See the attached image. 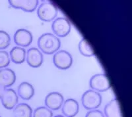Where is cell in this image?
<instances>
[{"label":"cell","mask_w":132,"mask_h":117,"mask_svg":"<svg viewBox=\"0 0 132 117\" xmlns=\"http://www.w3.org/2000/svg\"><path fill=\"white\" fill-rule=\"evenodd\" d=\"M63 102L64 98L63 95L56 92L48 93L45 99L46 106L51 111H57L62 108Z\"/></svg>","instance_id":"cell-7"},{"label":"cell","mask_w":132,"mask_h":117,"mask_svg":"<svg viewBox=\"0 0 132 117\" xmlns=\"http://www.w3.org/2000/svg\"><path fill=\"white\" fill-rule=\"evenodd\" d=\"M1 100L3 107L7 109L11 110L15 108L16 104L18 103L19 97L15 90L7 89L5 90L2 95Z\"/></svg>","instance_id":"cell-10"},{"label":"cell","mask_w":132,"mask_h":117,"mask_svg":"<svg viewBox=\"0 0 132 117\" xmlns=\"http://www.w3.org/2000/svg\"><path fill=\"white\" fill-rule=\"evenodd\" d=\"M10 58L15 64H21L26 60V50L21 47H14L10 51Z\"/></svg>","instance_id":"cell-16"},{"label":"cell","mask_w":132,"mask_h":117,"mask_svg":"<svg viewBox=\"0 0 132 117\" xmlns=\"http://www.w3.org/2000/svg\"><path fill=\"white\" fill-rule=\"evenodd\" d=\"M0 117H1V116H0Z\"/></svg>","instance_id":"cell-25"},{"label":"cell","mask_w":132,"mask_h":117,"mask_svg":"<svg viewBox=\"0 0 132 117\" xmlns=\"http://www.w3.org/2000/svg\"><path fill=\"white\" fill-rule=\"evenodd\" d=\"M27 62L28 65L32 68H38L42 65L44 57L40 50L36 47L29 49L26 53Z\"/></svg>","instance_id":"cell-8"},{"label":"cell","mask_w":132,"mask_h":117,"mask_svg":"<svg viewBox=\"0 0 132 117\" xmlns=\"http://www.w3.org/2000/svg\"><path fill=\"white\" fill-rule=\"evenodd\" d=\"M90 87L96 92H104L110 88L108 76L104 74H97L93 76L89 81Z\"/></svg>","instance_id":"cell-6"},{"label":"cell","mask_w":132,"mask_h":117,"mask_svg":"<svg viewBox=\"0 0 132 117\" xmlns=\"http://www.w3.org/2000/svg\"><path fill=\"white\" fill-rule=\"evenodd\" d=\"M11 44V38L5 31L0 30V50L7 48Z\"/></svg>","instance_id":"cell-20"},{"label":"cell","mask_w":132,"mask_h":117,"mask_svg":"<svg viewBox=\"0 0 132 117\" xmlns=\"http://www.w3.org/2000/svg\"><path fill=\"white\" fill-rule=\"evenodd\" d=\"M10 63V57L7 51L0 50V69H5Z\"/></svg>","instance_id":"cell-21"},{"label":"cell","mask_w":132,"mask_h":117,"mask_svg":"<svg viewBox=\"0 0 132 117\" xmlns=\"http://www.w3.org/2000/svg\"><path fill=\"white\" fill-rule=\"evenodd\" d=\"M16 81V75L10 69H2L0 70V84L5 87L13 86Z\"/></svg>","instance_id":"cell-13"},{"label":"cell","mask_w":132,"mask_h":117,"mask_svg":"<svg viewBox=\"0 0 132 117\" xmlns=\"http://www.w3.org/2000/svg\"><path fill=\"white\" fill-rule=\"evenodd\" d=\"M38 46L44 53L52 55L58 51L61 46V42L57 36L53 34L46 33L38 38Z\"/></svg>","instance_id":"cell-1"},{"label":"cell","mask_w":132,"mask_h":117,"mask_svg":"<svg viewBox=\"0 0 132 117\" xmlns=\"http://www.w3.org/2000/svg\"><path fill=\"white\" fill-rule=\"evenodd\" d=\"M78 47L80 53L83 56L92 57V56L95 55V52L93 51L91 45L89 44V42H87V40L85 39V38H82L80 41Z\"/></svg>","instance_id":"cell-18"},{"label":"cell","mask_w":132,"mask_h":117,"mask_svg":"<svg viewBox=\"0 0 132 117\" xmlns=\"http://www.w3.org/2000/svg\"><path fill=\"white\" fill-rule=\"evenodd\" d=\"M18 94L24 100H29L35 94V89L30 83L23 82L19 86Z\"/></svg>","instance_id":"cell-15"},{"label":"cell","mask_w":132,"mask_h":117,"mask_svg":"<svg viewBox=\"0 0 132 117\" xmlns=\"http://www.w3.org/2000/svg\"><path fill=\"white\" fill-rule=\"evenodd\" d=\"M70 22L68 18L64 17H59L53 21L52 24V31L58 37H65L71 31Z\"/></svg>","instance_id":"cell-5"},{"label":"cell","mask_w":132,"mask_h":117,"mask_svg":"<svg viewBox=\"0 0 132 117\" xmlns=\"http://www.w3.org/2000/svg\"><path fill=\"white\" fill-rule=\"evenodd\" d=\"M33 40L32 33L24 28L19 29L14 34V42L16 45L21 47H28Z\"/></svg>","instance_id":"cell-9"},{"label":"cell","mask_w":132,"mask_h":117,"mask_svg":"<svg viewBox=\"0 0 132 117\" xmlns=\"http://www.w3.org/2000/svg\"><path fill=\"white\" fill-rule=\"evenodd\" d=\"M33 117H53V112L46 107L36 108L32 113Z\"/></svg>","instance_id":"cell-19"},{"label":"cell","mask_w":132,"mask_h":117,"mask_svg":"<svg viewBox=\"0 0 132 117\" xmlns=\"http://www.w3.org/2000/svg\"><path fill=\"white\" fill-rule=\"evenodd\" d=\"M81 101L83 107L87 110H95L98 108L102 103V96L95 90H89L82 95Z\"/></svg>","instance_id":"cell-2"},{"label":"cell","mask_w":132,"mask_h":117,"mask_svg":"<svg viewBox=\"0 0 132 117\" xmlns=\"http://www.w3.org/2000/svg\"><path fill=\"white\" fill-rule=\"evenodd\" d=\"M54 65L61 70H67L73 64V57L68 51L60 50L55 53L53 57Z\"/></svg>","instance_id":"cell-4"},{"label":"cell","mask_w":132,"mask_h":117,"mask_svg":"<svg viewBox=\"0 0 132 117\" xmlns=\"http://www.w3.org/2000/svg\"><path fill=\"white\" fill-rule=\"evenodd\" d=\"M104 111L106 117H123L120 103L117 99L110 101L104 107Z\"/></svg>","instance_id":"cell-14"},{"label":"cell","mask_w":132,"mask_h":117,"mask_svg":"<svg viewBox=\"0 0 132 117\" xmlns=\"http://www.w3.org/2000/svg\"><path fill=\"white\" fill-rule=\"evenodd\" d=\"M57 12L58 9L56 5L51 2H46L38 7L37 15L42 21L50 22L57 17Z\"/></svg>","instance_id":"cell-3"},{"label":"cell","mask_w":132,"mask_h":117,"mask_svg":"<svg viewBox=\"0 0 132 117\" xmlns=\"http://www.w3.org/2000/svg\"><path fill=\"white\" fill-rule=\"evenodd\" d=\"M5 88H6V87H5L3 85H2V84H0V99H1L2 95L3 94L4 92L5 91V90H6Z\"/></svg>","instance_id":"cell-23"},{"label":"cell","mask_w":132,"mask_h":117,"mask_svg":"<svg viewBox=\"0 0 132 117\" xmlns=\"http://www.w3.org/2000/svg\"><path fill=\"white\" fill-rule=\"evenodd\" d=\"M62 108L65 117H75L79 111L78 102L73 99H68L65 101Z\"/></svg>","instance_id":"cell-12"},{"label":"cell","mask_w":132,"mask_h":117,"mask_svg":"<svg viewBox=\"0 0 132 117\" xmlns=\"http://www.w3.org/2000/svg\"><path fill=\"white\" fill-rule=\"evenodd\" d=\"M33 111L31 107L27 103H20L14 108L15 117H32Z\"/></svg>","instance_id":"cell-17"},{"label":"cell","mask_w":132,"mask_h":117,"mask_svg":"<svg viewBox=\"0 0 132 117\" xmlns=\"http://www.w3.org/2000/svg\"><path fill=\"white\" fill-rule=\"evenodd\" d=\"M9 3L15 9H20L26 12H32L37 7L38 1H18V0H9Z\"/></svg>","instance_id":"cell-11"},{"label":"cell","mask_w":132,"mask_h":117,"mask_svg":"<svg viewBox=\"0 0 132 117\" xmlns=\"http://www.w3.org/2000/svg\"><path fill=\"white\" fill-rule=\"evenodd\" d=\"M85 117H104V115L101 111L95 109L89 111L86 114Z\"/></svg>","instance_id":"cell-22"},{"label":"cell","mask_w":132,"mask_h":117,"mask_svg":"<svg viewBox=\"0 0 132 117\" xmlns=\"http://www.w3.org/2000/svg\"><path fill=\"white\" fill-rule=\"evenodd\" d=\"M54 117H65L64 116H62V115H56Z\"/></svg>","instance_id":"cell-24"}]
</instances>
